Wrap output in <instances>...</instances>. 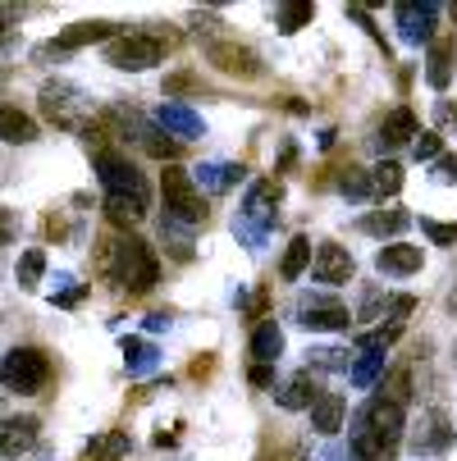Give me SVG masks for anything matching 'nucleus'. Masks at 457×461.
Returning <instances> with one entry per match:
<instances>
[{
  "label": "nucleus",
  "mask_w": 457,
  "mask_h": 461,
  "mask_svg": "<svg viewBox=\"0 0 457 461\" xmlns=\"http://www.w3.org/2000/svg\"><path fill=\"white\" fill-rule=\"evenodd\" d=\"M311 275H315V284H324V288L348 284V279H352V256H348L339 242H320V247H315V260H311Z\"/></svg>",
  "instance_id": "8"
},
{
  "label": "nucleus",
  "mask_w": 457,
  "mask_h": 461,
  "mask_svg": "<svg viewBox=\"0 0 457 461\" xmlns=\"http://www.w3.org/2000/svg\"><path fill=\"white\" fill-rule=\"evenodd\" d=\"M41 275H46V251H41V247L23 251V260H19V284H23V288H37Z\"/></svg>",
  "instance_id": "27"
},
{
  "label": "nucleus",
  "mask_w": 457,
  "mask_h": 461,
  "mask_svg": "<svg viewBox=\"0 0 457 461\" xmlns=\"http://www.w3.org/2000/svg\"><path fill=\"white\" fill-rule=\"evenodd\" d=\"M416 311V297H388V324H403Z\"/></svg>",
  "instance_id": "38"
},
{
  "label": "nucleus",
  "mask_w": 457,
  "mask_h": 461,
  "mask_svg": "<svg viewBox=\"0 0 457 461\" xmlns=\"http://www.w3.org/2000/svg\"><path fill=\"white\" fill-rule=\"evenodd\" d=\"M311 357V366H320V370H348V352L343 348H315V352H306Z\"/></svg>",
  "instance_id": "35"
},
{
  "label": "nucleus",
  "mask_w": 457,
  "mask_h": 461,
  "mask_svg": "<svg viewBox=\"0 0 457 461\" xmlns=\"http://www.w3.org/2000/svg\"><path fill=\"white\" fill-rule=\"evenodd\" d=\"M407 224H412V215H407L403 206H388V211H375V215L361 220V229H366L370 238H394V233H403Z\"/></svg>",
  "instance_id": "23"
},
{
  "label": "nucleus",
  "mask_w": 457,
  "mask_h": 461,
  "mask_svg": "<svg viewBox=\"0 0 457 461\" xmlns=\"http://www.w3.org/2000/svg\"><path fill=\"white\" fill-rule=\"evenodd\" d=\"M306 260H311V238H293V242H288V251H284L279 275H284V279H297V275L306 270Z\"/></svg>",
  "instance_id": "26"
},
{
  "label": "nucleus",
  "mask_w": 457,
  "mask_h": 461,
  "mask_svg": "<svg viewBox=\"0 0 457 461\" xmlns=\"http://www.w3.org/2000/svg\"><path fill=\"white\" fill-rule=\"evenodd\" d=\"M160 192H165V211H169V220H178V224H187V229L206 224V196L192 187V178H187L178 165H169V169L160 174Z\"/></svg>",
  "instance_id": "4"
},
{
  "label": "nucleus",
  "mask_w": 457,
  "mask_h": 461,
  "mask_svg": "<svg viewBox=\"0 0 457 461\" xmlns=\"http://www.w3.org/2000/svg\"><path fill=\"white\" fill-rule=\"evenodd\" d=\"M311 5H279V32H297V28H306L311 23Z\"/></svg>",
  "instance_id": "34"
},
{
  "label": "nucleus",
  "mask_w": 457,
  "mask_h": 461,
  "mask_svg": "<svg viewBox=\"0 0 457 461\" xmlns=\"http://www.w3.org/2000/svg\"><path fill=\"white\" fill-rule=\"evenodd\" d=\"M297 315H302V324H306V329H348V324H352L348 306H343L339 297H324V293L302 297Z\"/></svg>",
  "instance_id": "7"
},
{
  "label": "nucleus",
  "mask_w": 457,
  "mask_h": 461,
  "mask_svg": "<svg viewBox=\"0 0 457 461\" xmlns=\"http://www.w3.org/2000/svg\"><path fill=\"white\" fill-rule=\"evenodd\" d=\"M41 110L59 123V128H74L78 123V92L74 87H64V83H50V87H41Z\"/></svg>",
  "instance_id": "12"
},
{
  "label": "nucleus",
  "mask_w": 457,
  "mask_h": 461,
  "mask_svg": "<svg viewBox=\"0 0 457 461\" xmlns=\"http://www.w3.org/2000/svg\"><path fill=\"white\" fill-rule=\"evenodd\" d=\"M96 461H114V456H123L128 452V434L123 429H114V434H105V438H96L92 447H87Z\"/></svg>",
  "instance_id": "31"
},
{
  "label": "nucleus",
  "mask_w": 457,
  "mask_h": 461,
  "mask_svg": "<svg viewBox=\"0 0 457 461\" xmlns=\"http://www.w3.org/2000/svg\"><path fill=\"white\" fill-rule=\"evenodd\" d=\"M452 366H457V343H452Z\"/></svg>",
  "instance_id": "43"
},
{
  "label": "nucleus",
  "mask_w": 457,
  "mask_h": 461,
  "mask_svg": "<svg viewBox=\"0 0 457 461\" xmlns=\"http://www.w3.org/2000/svg\"><path fill=\"white\" fill-rule=\"evenodd\" d=\"M123 361H128V375H147L156 370V348L142 339H123Z\"/></svg>",
  "instance_id": "25"
},
{
  "label": "nucleus",
  "mask_w": 457,
  "mask_h": 461,
  "mask_svg": "<svg viewBox=\"0 0 457 461\" xmlns=\"http://www.w3.org/2000/svg\"><path fill=\"white\" fill-rule=\"evenodd\" d=\"M105 55L114 69H151V64L165 59V41L151 32H128V37H114Z\"/></svg>",
  "instance_id": "6"
},
{
  "label": "nucleus",
  "mask_w": 457,
  "mask_h": 461,
  "mask_svg": "<svg viewBox=\"0 0 457 461\" xmlns=\"http://www.w3.org/2000/svg\"><path fill=\"white\" fill-rule=\"evenodd\" d=\"M315 398H320V388H315V375H311V370L293 375V379L279 388V407H284V411H311Z\"/></svg>",
  "instance_id": "17"
},
{
  "label": "nucleus",
  "mask_w": 457,
  "mask_h": 461,
  "mask_svg": "<svg viewBox=\"0 0 457 461\" xmlns=\"http://www.w3.org/2000/svg\"><path fill=\"white\" fill-rule=\"evenodd\" d=\"M448 59H452V46L448 41H439L434 50H430V69H425V78H430V87H448Z\"/></svg>",
  "instance_id": "29"
},
{
  "label": "nucleus",
  "mask_w": 457,
  "mask_h": 461,
  "mask_svg": "<svg viewBox=\"0 0 457 461\" xmlns=\"http://www.w3.org/2000/svg\"><path fill=\"white\" fill-rule=\"evenodd\" d=\"M275 202H279V187H275V183H256V187L247 192L242 220H251L256 233H260V229H270V224H275Z\"/></svg>",
  "instance_id": "14"
},
{
  "label": "nucleus",
  "mask_w": 457,
  "mask_h": 461,
  "mask_svg": "<svg viewBox=\"0 0 457 461\" xmlns=\"http://www.w3.org/2000/svg\"><path fill=\"white\" fill-rule=\"evenodd\" d=\"M14 233H19V224H14V211H5V206H0V247H5V242H14Z\"/></svg>",
  "instance_id": "39"
},
{
  "label": "nucleus",
  "mask_w": 457,
  "mask_h": 461,
  "mask_svg": "<svg viewBox=\"0 0 457 461\" xmlns=\"http://www.w3.org/2000/svg\"><path fill=\"white\" fill-rule=\"evenodd\" d=\"M160 238H169V251L178 256V260H187L192 256V238H187V224H178V220H160Z\"/></svg>",
  "instance_id": "28"
},
{
  "label": "nucleus",
  "mask_w": 457,
  "mask_h": 461,
  "mask_svg": "<svg viewBox=\"0 0 457 461\" xmlns=\"http://www.w3.org/2000/svg\"><path fill=\"white\" fill-rule=\"evenodd\" d=\"M384 370V352H361V361L352 366V384H375V375Z\"/></svg>",
  "instance_id": "33"
},
{
  "label": "nucleus",
  "mask_w": 457,
  "mask_h": 461,
  "mask_svg": "<svg viewBox=\"0 0 457 461\" xmlns=\"http://www.w3.org/2000/svg\"><path fill=\"white\" fill-rule=\"evenodd\" d=\"M439 156H443L439 133H416V160H439Z\"/></svg>",
  "instance_id": "37"
},
{
  "label": "nucleus",
  "mask_w": 457,
  "mask_h": 461,
  "mask_svg": "<svg viewBox=\"0 0 457 461\" xmlns=\"http://www.w3.org/2000/svg\"><path fill=\"white\" fill-rule=\"evenodd\" d=\"M448 114H452V119H457V105H452V110H448Z\"/></svg>",
  "instance_id": "44"
},
{
  "label": "nucleus",
  "mask_w": 457,
  "mask_h": 461,
  "mask_svg": "<svg viewBox=\"0 0 457 461\" xmlns=\"http://www.w3.org/2000/svg\"><path fill=\"white\" fill-rule=\"evenodd\" d=\"M375 266H379L384 275H412V270H421V247H412V242H388V247H379Z\"/></svg>",
  "instance_id": "18"
},
{
  "label": "nucleus",
  "mask_w": 457,
  "mask_h": 461,
  "mask_svg": "<svg viewBox=\"0 0 457 461\" xmlns=\"http://www.w3.org/2000/svg\"><path fill=\"white\" fill-rule=\"evenodd\" d=\"M279 352H284L279 324H275V320H260V324H256V334H251V357H256V366H275Z\"/></svg>",
  "instance_id": "21"
},
{
  "label": "nucleus",
  "mask_w": 457,
  "mask_h": 461,
  "mask_svg": "<svg viewBox=\"0 0 457 461\" xmlns=\"http://www.w3.org/2000/svg\"><path fill=\"white\" fill-rule=\"evenodd\" d=\"M339 192H343V196H370V174L357 169V165H348V169L339 174Z\"/></svg>",
  "instance_id": "32"
},
{
  "label": "nucleus",
  "mask_w": 457,
  "mask_h": 461,
  "mask_svg": "<svg viewBox=\"0 0 457 461\" xmlns=\"http://www.w3.org/2000/svg\"><path fill=\"white\" fill-rule=\"evenodd\" d=\"M448 443H452V420H448L443 411H425L421 425H416V434H412V452H416V456H434V452H443Z\"/></svg>",
  "instance_id": "10"
},
{
  "label": "nucleus",
  "mask_w": 457,
  "mask_h": 461,
  "mask_svg": "<svg viewBox=\"0 0 457 461\" xmlns=\"http://www.w3.org/2000/svg\"><path fill=\"white\" fill-rule=\"evenodd\" d=\"M398 187H403V169L394 165V160H384V165H375L370 169V196H398Z\"/></svg>",
  "instance_id": "24"
},
{
  "label": "nucleus",
  "mask_w": 457,
  "mask_h": 461,
  "mask_svg": "<svg viewBox=\"0 0 457 461\" xmlns=\"http://www.w3.org/2000/svg\"><path fill=\"white\" fill-rule=\"evenodd\" d=\"M37 138V123L19 110V105H0V142H14V147H28Z\"/></svg>",
  "instance_id": "20"
},
{
  "label": "nucleus",
  "mask_w": 457,
  "mask_h": 461,
  "mask_svg": "<svg viewBox=\"0 0 457 461\" xmlns=\"http://www.w3.org/2000/svg\"><path fill=\"white\" fill-rule=\"evenodd\" d=\"M407 138H416V114H412V110H394V114H384V123H379L375 151H394V147H403Z\"/></svg>",
  "instance_id": "15"
},
{
  "label": "nucleus",
  "mask_w": 457,
  "mask_h": 461,
  "mask_svg": "<svg viewBox=\"0 0 457 461\" xmlns=\"http://www.w3.org/2000/svg\"><path fill=\"white\" fill-rule=\"evenodd\" d=\"M251 384H256V388L275 384V370H270V366H251Z\"/></svg>",
  "instance_id": "41"
},
{
  "label": "nucleus",
  "mask_w": 457,
  "mask_h": 461,
  "mask_svg": "<svg viewBox=\"0 0 457 461\" xmlns=\"http://www.w3.org/2000/svg\"><path fill=\"white\" fill-rule=\"evenodd\" d=\"M92 41H114V23H74V28H64L59 32V50H78V46H92Z\"/></svg>",
  "instance_id": "22"
},
{
  "label": "nucleus",
  "mask_w": 457,
  "mask_h": 461,
  "mask_svg": "<svg viewBox=\"0 0 457 461\" xmlns=\"http://www.w3.org/2000/svg\"><path fill=\"white\" fill-rule=\"evenodd\" d=\"M434 19H439L434 0H403L398 5V32L407 41H430L434 37Z\"/></svg>",
  "instance_id": "9"
},
{
  "label": "nucleus",
  "mask_w": 457,
  "mask_h": 461,
  "mask_svg": "<svg viewBox=\"0 0 457 461\" xmlns=\"http://www.w3.org/2000/svg\"><path fill=\"white\" fill-rule=\"evenodd\" d=\"M96 178L105 187V196H119V202H142L151 206V192H147V178L138 174V165L119 156V151H96Z\"/></svg>",
  "instance_id": "3"
},
{
  "label": "nucleus",
  "mask_w": 457,
  "mask_h": 461,
  "mask_svg": "<svg viewBox=\"0 0 457 461\" xmlns=\"http://www.w3.org/2000/svg\"><path fill=\"white\" fill-rule=\"evenodd\" d=\"M343 411H348V402L339 398V393H320L315 407H311V429L315 434H339L343 429Z\"/></svg>",
  "instance_id": "19"
},
{
  "label": "nucleus",
  "mask_w": 457,
  "mask_h": 461,
  "mask_svg": "<svg viewBox=\"0 0 457 461\" xmlns=\"http://www.w3.org/2000/svg\"><path fill=\"white\" fill-rule=\"evenodd\" d=\"M50 379V357L41 348H14L0 361V384L10 393H37Z\"/></svg>",
  "instance_id": "5"
},
{
  "label": "nucleus",
  "mask_w": 457,
  "mask_h": 461,
  "mask_svg": "<svg viewBox=\"0 0 457 461\" xmlns=\"http://www.w3.org/2000/svg\"><path fill=\"white\" fill-rule=\"evenodd\" d=\"M434 169H439V178H443V183H457V156H439V160H434Z\"/></svg>",
  "instance_id": "40"
},
{
  "label": "nucleus",
  "mask_w": 457,
  "mask_h": 461,
  "mask_svg": "<svg viewBox=\"0 0 457 461\" xmlns=\"http://www.w3.org/2000/svg\"><path fill=\"white\" fill-rule=\"evenodd\" d=\"M114 284L119 288H128V293H151L156 288V275H160V266H156V256H151V247L142 242V238H119L114 242Z\"/></svg>",
  "instance_id": "2"
},
{
  "label": "nucleus",
  "mask_w": 457,
  "mask_h": 461,
  "mask_svg": "<svg viewBox=\"0 0 457 461\" xmlns=\"http://www.w3.org/2000/svg\"><path fill=\"white\" fill-rule=\"evenodd\" d=\"M242 178V165H206L202 169V183L211 187V192H224V187H233Z\"/></svg>",
  "instance_id": "30"
},
{
  "label": "nucleus",
  "mask_w": 457,
  "mask_h": 461,
  "mask_svg": "<svg viewBox=\"0 0 457 461\" xmlns=\"http://www.w3.org/2000/svg\"><path fill=\"white\" fill-rule=\"evenodd\" d=\"M10 41H14V28H5V23H0V50H5Z\"/></svg>",
  "instance_id": "42"
},
{
  "label": "nucleus",
  "mask_w": 457,
  "mask_h": 461,
  "mask_svg": "<svg viewBox=\"0 0 457 461\" xmlns=\"http://www.w3.org/2000/svg\"><path fill=\"white\" fill-rule=\"evenodd\" d=\"M156 123L165 128V138H174V142H192V138L206 133V128H202V114H192V110L178 105V101H165V105L156 110Z\"/></svg>",
  "instance_id": "11"
},
{
  "label": "nucleus",
  "mask_w": 457,
  "mask_h": 461,
  "mask_svg": "<svg viewBox=\"0 0 457 461\" xmlns=\"http://www.w3.org/2000/svg\"><path fill=\"white\" fill-rule=\"evenodd\" d=\"M421 233L434 242V247H452L457 242V224H439V220H421Z\"/></svg>",
  "instance_id": "36"
},
{
  "label": "nucleus",
  "mask_w": 457,
  "mask_h": 461,
  "mask_svg": "<svg viewBox=\"0 0 457 461\" xmlns=\"http://www.w3.org/2000/svg\"><path fill=\"white\" fill-rule=\"evenodd\" d=\"M211 64H220L224 74H238V78H256L260 74V59L247 46H229V41L211 46Z\"/></svg>",
  "instance_id": "16"
},
{
  "label": "nucleus",
  "mask_w": 457,
  "mask_h": 461,
  "mask_svg": "<svg viewBox=\"0 0 457 461\" xmlns=\"http://www.w3.org/2000/svg\"><path fill=\"white\" fill-rule=\"evenodd\" d=\"M403 407L388 402V398H370L357 416V429H352V456L357 461H394L398 443H403Z\"/></svg>",
  "instance_id": "1"
},
{
  "label": "nucleus",
  "mask_w": 457,
  "mask_h": 461,
  "mask_svg": "<svg viewBox=\"0 0 457 461\" xmlns=\"http://www.w3.org/2000/svg\"><path fill=\"white\" fill-rule=\"evenodd\" d=\"M32 443H37V420L32 416L0 420V456H23Z\"/></svg>",
  "instance_id": "13"
}]
</instances>
